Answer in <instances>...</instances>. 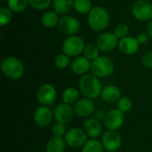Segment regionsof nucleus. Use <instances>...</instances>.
<instances>
[{"instance_id": "f257e3e1", "label": "nucleus", "mask_w": 152, "mask_h": 152, "mask_svg": "<svg viewBox=\"0 0 152 152\" xmlns=\"http://www.w3.org/2000/svg\"><path fill=\"white\" fill-rule=\"evenodd\" d=\"M81 94L88 99L97 98L102 91V86L98 77L94 74H85L79 80Z\"/></svg>"}, {"instance_id": "f03ea898", "label": "nucleus", "mask_w": 152, "mask_h": 152, "mask_svg": "<svg viewBox=\"0 0 152 152\" xmlns=\"http://www.w3.org/2000/svg\"><path fill=\"white\" fill-rule=\"evenodd\" d=\"M90 28L95 31H102L105 29L110 21V16L107 9L102 6H93L87 17Z\"/></svg>"}, {"instance_id": "7ed1b4c3", "label": "nucleus", "mask_w": 152, "mask_h": 152, "mask_svg": "<svg viewBox=\"0 0 152 152\" xmlns=\"http://www.w3.org/2000/svg\"><path fill=\"white\" fill-rule=\"evenodd\" d=\"M2 72L11 79H19L23 76L24 67L22 62L14 56H8L2 61Z\"/></svg>"}, {"instance_id": "20e7f679", "label": "nucleus", "mask_w": 152, "mask_h": 152, "mask_svg": "<svg viewBox=\"0 0 152 152\" xmlns=\"http://www.w3.org/2000/svg\"><path fill=\"white\" fill-rule=\"evenodd\" d=\"M115 69L113 61L107 56H99L91 62V70L98 77H110Z\"/></svg>"}, {"instance_id": "39448f33", "label": "nucleus", "mask_w": 152, "mask_h": 152, "mask_svg": "<svg viewBox=\"0 0 152 152\" xmlns=\"http://www.w3.org/2000/svg\"><path fill=\"white\" fill-rule=\"evenodd\" d=\"M86 47L85 41L82 37L78 36H69L68 37L62 44V53L71 56H77L84 53Z\"/></svg>"}, {"instance_id": "423d86ee", "label": "nucleus", "mask_w": 152, "mask_h": 152, "mask_svg": "<svg viewBox=\"0 0 152 152\" xmlns=\"http://www.w3.org/2000/svg\"><path fill=\"white\" fill-rule=\"evenodd\" d=\"M132 13L140 21L151 20L152 19V4L145 0H138L133 4Z\"/></svg>"}, {"instance_id": "0eeeda50", "label": "nucleus", "mask_w": 152, "mask_h": 152, "mask_svg": "<svg viewBox=\"0 0 152 152\" xmlns=\"http://www.w3.org/2000/svg\"><path fill=\"white\" fill-rule=\"evenodd\" d=\"M58 28L59 30L65 34V35H69L73 36L77 34L81 28L80 22L77 18L71 15H63L60 18L59 23H58Z\"/></svg>"}, {"instance_id": "6e6552de", "label": "nucleus", "mask_w": 152, "mask_h": 152, "mask_svg": "<svg viewBox=\"0 0 152 152\" xmlns=\"http://www.w3.org/2000/svg\"><path fill=\"white\" fill-rule=\"evenodd\" d=\"M37 100L43 106L53 104L56 100V90L50 84H44L37 91Z\"/></svg>"}, {"instance_id": "1a4fd4ad", "label": "nucleus", "mask_w": 152, "mask_h": 152, "mask_svg": "<svg viewBox=\"0 0 152 152\" xmlns=\"http://www.w3.org/2000/svg\"><path fill=\"white\" fill-rule=\"evenodd\" d=\"M66 143L72 148L84 146L87 142V134L79 128H70L65 134Z\"/></svg>"}, {"instance_id": "9d476101", "label": "nucleus", "mask_w": 152, "mask_h": 152, "mask_svg": "<svg viewBox=\"0 0 152 152\" xmlns=\"http://www.w3.org/2000/svg\"><path fill=\"white\" fill-rule=\"evenodd\" d=\"M118 45V39L111 32H105L101 34L96 39V45L100 51L108 53L113 51Z\"/></svg>"}, {"instance_id": "9b49d317", "label": "nucleus", "mask_w": 152, "mask_h": 152, "mask_svg": "<svg viewBox=\"0 0 152 152\" xmlns=\"http://www.w3.org/2000/svg\"><path fill=\"white\" fill-rule=\"evenodd\" d=\"M104 123L109 130L117 131L123 126L124 113L118 109H112L106 114Z\"/></svg>"}, {"instance_id": "f8f14e48", "label": "nucleus", "mask_w": 152, "mask_h": 152, "mask_svg": "<svg viewBox=\"0 0 152 152\" xmlns=\"http://www.w3.org/2000/svg\"><path fill=\"white\" fill-rule=\"evenodd\" d=\"M102 143L109 151H118L122 144V139L118 133L116 131L109 130L105 132L102 137Z\"/></svg>"}, {"instance_id": "ddd939ff", "label": "nucleus", "mask_w": 152, "mask_h": 152, "mask_svg": "<svg viewBox=\"0 0 152 152\" xmlns=\"http://www.w3.org/2000/svg\"><path fill=\"white\" fill-rule=\"evenodd\" d=\"M73 108L67 103H60L56 106L53 111V117L55 120L61 124H69L73 118L74 115Z\"/></svg>"}, {"instance_id": "4468645a", "label": "nucleus", "mask_w": 152, "mask_h": 152, "mask_svg": "<svg viewBox=\"0 0 152 152\" xmlns=\"http://www.w3.org/2000/svg\"><path fill=\"white\" fill-rule=\"evenodd\" d=\"M74 113L79 118H86L90 115H92L94 112L95 107L94 102L91 101V99L88 98H83L78 100L74 107Z\"/></svg>"}, {"instance_id": "2eb2a0df", "label": "nucleus", "mask_w": 152, "mask_h": 152, "mask_svg": "<svg viewBox=\"0 0 152 152\" xmlns=\"http://www.w3.org/2000/svg\"><path fill=\"white\" fill-rule=\"evenodd\" d=\"M53 113L47 106H41L37 108L34 113V120L38 126H48L53 119Z\"/></svg>"}, {"instance_id": "dca6fc26", "label": "nucleus", "mask_w": 152, "mask_h": 152, "mask_svg": "<svg viewBox=\"0 0 152 152\" xmlns=\"http://www.w3.org/2000/svg\"><path fill=\"white\" fill-rule=\"evenodd\" d=\"M118 46V49L124 54L133 55L138 52L139 47H140V44L136 38L127 36L122 39H119Z\"/></svg>"}, {"instance_id": "f3484780", "label": "nucleus", "mask_w": 152, "mask_h": 152, "mask_svg": "<svg viewBox=\"0 0 152 152\" xmlns=\"http://www.w3.org/2000/svg\"><path fill=\"white\" fill-rule=\"evenodd\" d=\"M71 70L76 75H85L91 69V61L85 56H78L71 62Z\"/></svg>"}, {"instance_id": "a211bd4d", "label": "nucleus", "mask_w": 152, "mask_h": 152, "mask_svg": "<svg viewBox=\"0 0 152 152\" xmlns=\"http://www.w3.org/2000/svg\"><path fill=\"white\" fill-rule=\"evenodd\" d=\"M101 96L104 102L109 103H114L116 102H118V100L121 98V91L116 86H106L102 88Z\"/></svg>"}, {"instance_id": "6ab92c4d", "label": "nucleus", "mask_w": 152, "mask_h": 152, "mask_svg": "<svg viewBox=\"0 0 152 152\" xmlns=\"http://www.w3.org/2000/svg\"><path fill=\"white\" fill-rule=\"evenodd\" d=\"M84 131L87 136L91 138H97L101 135L102 128L96 118H88L84 123Z\"/></svg>"}, {"instance_id": "aec40b11", "label": "nucleus", "mask_w": 152, "mask_h": 152, "mask_svg": "<svg viewBox=\"0 0 152 152\" xmlns=\"http://www.w3.org/2000/svg\"><path fill=\"white\" fill-rule=\"evenodd\" d=\"M53 7L59 15H67L74 7V0H53Z\"/></svg>"}, {"instance_id": "412c9836", "label": "nucleus", "mask_w": 152, "mask_h": 152, "mask_svg": "<svg viewBox=\"0 0 152 152\" xmlns=\"http://www.w3.org/2000/svg\"><path fill=\"white\" fill-rule=\"evenodd\" d=\"M66 141L61 137H53L46 144V152H64Z\"/></svg>"}, {"instance_id": "4be33fe9", "label": "nucleus", "mask_w": 152, "mask_h": 152, "mask_svg": "<svg viewBox=\"0 0 152 152\" xmlns=\"http://www.w3.org/2000/svg\"><path fill=\"white\" fill-rule=\"evenodd\" d=\"M59 14L54 11L45 12L41 18L42 24L46 28H53L59 23Z\"/></svg>"}, {"instance_id": "5701e85b", "label": "nucleus", "mask_w": 152, "mask_h": 152, "mask_svg": "<svg viewBox=\"0 0 152 152\" xmlns=\"http://www.w3.org/2000/svg\"><path fill=\"white\" fill-rule=\"evenodd\" d=\"M78 91L75 87H68L62 94V101L64 103L72 104L78 101Z\"/></svg>"}, {"instance_id": "b1692460", "label": "nucleus", "mask_w": 152, "mask_h": 152, "mask_svg": "<svg viewBox=\"0 0 152 152\" xmlns=\"http://www.w3.org/2000/svg\"><path fill=\"white\" fill-rule=\"evenodd\" d=\"M74 8L78 13L88 14L93 6L90 0H74Z\"/></svg>"}, {"instance_id": "393cba45", "label": "nucleus", "mask_w": 152, "mask_h": 152, "mask_svg": "<svg viewBox=\"0 0 152 152\" xmlns=\"http://www.w3.org/2000/svg\"><path fill=\"white\" fill-rule=\"evenodd\" d=\"M28 4V0H7V7L12 12L24 11Z\"/></svg>"}, {"instance_id": "a878e982", "label": "nucleus", "mask_w": 152, "mask_h": 152, "mask_svg": "<svg viewBox=\"0 0 152 152\" xmlns=\"http://www.w3.org/2000/svg\"><path fill=\"white\" fill-rule=\"evenodd\" d=\"M103 145L98 140L92 139L87 141L83 146L82 152H103Z\"/></svg>"}, {"instance_id": "bb28decb", "label": "nucleus", "mask_w": 152, "mask_h": 152, "mask_svg": "<svg viewBox=\"0 0 152 152\" xmlns=\"http://www.w3.org/2000/svg\"><path fill=\"white\" fill-rule=\"evenodd\" d=\"M100 49L96 45L94 44H88L86 45L84 49V56L86 57L90 61H94L96 58H98L100 55Z\"/></svg>"}, {"instance_id": "cd10ccee", "label": "nucleus", "mask_w": 152, "mask_h": 152, "mask_svg": "<svg viewBox=\"0 0 152 152\" xmlns=\"http://www.w3.org/2000/svg\"><path fill=\"white\" fill-rule=\"evenodd\" d=\"M12 12L8 7L0 8V26L4 27L8 25L12 18Z\"/></svg>"}, {"instance_id": "c85d7f7f", "label": "nucleus", "mask_w": 152, "mask_h": 152, "mask_svg": "<svg viewBox=\"0 0 152 152\" xmlns=\"http://www.w3.org/2000/svg\"><path fill=\"white\" fill-rule=\"evenodd\" d=\"M54 63H55V66L61 69H66L69 64H70V59H69V56L65 54L64 53H60L58 54L56 57H55V60H54Z\"/></svg>"}, {"instance_id": "c756f323", "label": "nucleus", "mask_w": 152, "mask_h": 152, "mask_svg": "<svg viewBox=\"0 0 152 152\" xmlns=\"http://www.w3.org/2000/svg\"><path fill=\"white\" fill-rule=\"evenodd\" d=\"M133 107V102L128 97H121L118 102V109L123 113L128 112Z\"/></svg>"}, {"instance_id": "7c9ffc66", "label": "nucleus", "mask_w": 152, "mask_h": 152, "mask_svg": "<svg viewBox=\"0 0 152 152\" xmlns=\"http://www.w3.org/2000/svg\"><path fill=\"white\" fill-rule=\"evenodd\" d=\"M129 32V27L128 25L125 23H120L116 26L114 28V35L118 37V39H122L126 37H127Z\"/></svg>"}, {"instance_id": "2f4dec72", "label": "nucleus", "mask_w": 152, "mask_h": 152, "mask_svg": "<svg viewBox=\"0 0 152 152\" xmlns=\"http://www.w3.org/2000/svg\"><path fill=\"white\" fill-rule=\"evenodd\" d=\"M52 0H28L30 6L37 10H45L51 4Z\"/></svg>"}, {"instance_id": "473e14b6", "label": "nucleus", "mask_w": 152, "mask_h": 152, "mask_svg": "<svg viewBox=\"0 0 152 152\" xmlns=\"http://www.w3.org/2000/svg\"><path fill=\"white\" fill-rule=\"evenodd\" d=\"M52 133L54 137H63L66 134V127L64 124L57 122L56 124L53 125L52 128Z\"/></svg>"}, {"instance_id": "72a5a7b5", "label": "nucleus", "mask_w": 152, "mask_h": 152, "mask_svg": "<svg viewBox=\"0 0 152 152\" xmlns=\"http://www.w3.org/2000/svg\"><path fill=\"white\" fill-rule=\"evenodd\" d=\"M142 64L149 69H152V52L146 53L142 59Z\"/></svg>"}, {"instance_id": "f704fd0d", "label": "nucleus", "mask_w": 152, "mask_h": 152, "mask_svg": "<svg viewBox=\"0 0 152 152\" xmlns=\"http://www.w3.org/2000/svg\"><path fill=\"white\" fill-rule=\"evenodd\" d=\"M149 38H150L149 34L148 33H145V32H141L136 37V39H137V41L139 42L140 45H145V44H147L148 41H149Z\"/></svg>"}, {"instance_id": "c9c22d12", "label": "nucleus", "mask_w": 152, "mask_h": 152, "mask_svg": "<svg viewBox=\"0 0 152 152\" xmlns=\"http://www.w3.org/2000/svg\"><path fill=\"white\" fill-rule=\"evenodd\" d=\"M105 117H106V114L102 110H97L95 112V118H96V119H100V120L101 119H104Z\"/></svg>"}, {"instance_id": "e433bc0d", "label": "nucleus", "mask_w": 152, "mask_h": 152, "mask_svg": "<svg viewBox=\"0 0 152 152\" xmlns=\"http://www.w3.org/2000/svg\"><path fill=\"white\" fill-rule=\"evenodd\" d=\"M147 33L149 34V36L152 38V20L149 21V23L147 25Z\"/></svg>"}, {"instance_id": "4c0bfd02", "label": "nucleus", "mask_w": 152, "mask_h": 152, "mask_svg": "<svg viewBox=\"0 0 152 152\" xmlns=\"http://www.w3.org/2000/svg\"><path fill=\"white\" fill-rule=\"evenodd\" d=\"M1 2H4V1H5V0H0Z\"/></svg>"}, {"instance_id": "58836bf2", "label": "nucleus", "mask_w": 152, "mask_h": 152, "mask_svg": "<svg viewBox=\"0 0 152 152\" xmlns=\"http://www.w3.org/2000/svg\"><path fill=\"white\" fill-rule=\"evenodd\" d=\"M145 1H148V0H145Z\"/></svg>"}]
</instances>
